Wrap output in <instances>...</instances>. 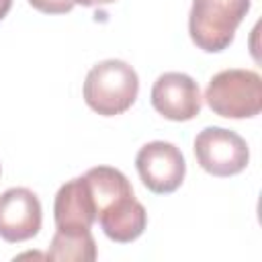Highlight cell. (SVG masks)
<instances>
[{"label": "cell", "instance_id": "3957f363", "mask_svg": "<svg viewBox=\"0 0 262 262\" xmlns=\"http://www.w3.org/2000/svg\"><path fill=\"white\" fill-rule=\"evenodd\" d=\"M205 100L215 115L225 119L256 117L262 111V78L252 70H221L209 80Z\"/></svg>", "mask_w": 262, "mask_h": 262}, {"label": "cell", "instance_id": "30bf717a", "mask_svg": "<svg viewBox=\"0 0 262 262\" xmlns=\"http://www.w3.org/2000/svg\"><path fill=\"white\" fill-rule=\"evenodd\" d=\"M45 258L59 262H92L96 258V242L90 229L76 233L55 229Z\"/></svg>", "mask_w": 262, "mask_h": 262}, {"label": "cell", "instance_id": "9c48e42d", "mask_svg": "<svg viewBox=\"0 0 262 262\" xmlns=\"http://www.w3.org/2000/svg\"><path fill=\"white\" fill-rule=\"evenodd\" d=\"M98 223L108 239L117 244H129L143 233L147 225V213L135 194H127L104 209L98 215Z\"/></svg>", "mask_w": 262, "mask_h": 262}, {"label": "cell", "instance_id": "52a82bcc", "mask_svg": "<svg viewBox=\"0 0 262 262\" xmlns=\"http://www.w3.org/2000/svg\"><path fill=\"white\" fill-rule=\"evenodd\" d=\"M199 84L184 72H166L151 86V106L168 121H190L201 113Z\"/></svg>", "mask_w": 262, "mask_h": 262}, {"label": "cell", "instance_id": "5bb4252c", "mask_svg": "<svg viewBox=\"0 0 262 262\" xmlns=\"http://www.w3.org/2000/svg\"><path fill=\"white\" fill-rule=\"evenodd\" d=\"M0 174H2V168H0Z\"/></svg>", "mask_w": 262, "mask_h": 262}, {"label": "cell", "instance_id": "5b68a950", "mask_svg": "<svg viewBox=\"0 0 262 262\" xmlns=\"http://www.w3.org/2000/svg\"><path fill=\"white\" fill-rule=\"evenodd\" d=\"M135 168L143 186L156 194L174 192L186 174L182 151L170 141H149L135 156Z\"/></svg>", "mask_w": 262, "mask_h": 262}, {"label": "cell", "instance_id": "6da1fadb", "mask_svg": "<svg viewBox=\"0 0 262 262\" xmlns=\"http://www.w3.org/2000/svg\"><path fill=\"white\" fill-rule=\"evenodd\" d=\"M137 92V72L123 59H104L92 66L84 80V100L102 117H115L129 111Z\"/></svg>", "mask_w": 262, "mask_h": 262}, {"label": "cell", "instance_id": "277c9868", "mask_svg": "<svg viewBox=\"0 0 262 262\" xmlns=\"http://www.w3.org/2000/svg\"><path fill=\"white\" fill-rule=\"evenodd\" d=\"M194 156L199 166L219 178L239 174L250 160L248 143L235 131L223 127H205L194 137Z\"/></svg>", "mask_w": 262, "mask_h": 262}, {"label": "cell", "instance_id": "7c38bea8", "mask_svg": "<svg viewBox=\"0 0 262 262\" xmlns=\"http://www.w3.org/2000/svg\"><path fill=\"white\" fill-rule=\"evenodd\" d=\"M76 4H82V6H104V4H111V2H117V0H74Z\"/></svg>", "mask_w": 262, "mask_h": 262}, {"label": "cell", "instance_id": "8992f818", "mask_svg": "<svg viewBox=\"0 0 262 262\" xmlns=\"http://www.w3.org/2000/svg\"><path fill=\"white\" fill-rule=\"evenodd\" d=\"M43 209L39 196L25 188L14 186L0 194V237L10 244L27 242L41 229Z\"/></svg>", "mask_w": 262, "mask_h": 262}, {"label": "cell", "instance_id": "4fadbf2b", "mask_svg": "<svg viewBox=\"0 0 262 262\" xmlns=\"http://www.w3.org/2000/svg\"><path fill=\"white\" fill-rule=\"evenodd\" d=\"M10 6H12V0H0V20H2V18L8 14Z\"/></svg>", "mask_w": 262, "mask_h": 262}, {"label": "cell", "instance_id": "7a4b0ae2", "mask_svg": "<svg viewBox=\"0 0 262 262\" xmlns=\"http://www.w3.org/2000/svg\"><path fill=\"white\" fill-rule=\"evenodd\" d=\"M250 4V0H192L188 14L192 43L207 53L227 49L235 37V29L248 14Z\"/></svg>", "mask_w": 262, "mask_h": 262}, {"label": "cell", "instance_id": "8fae6325", "mask_svg": "<svg viewBox=\"0 0 262 262\" xmlns=\"http://www.w3.org/2000/svg\"><path fill=\"white\" fill-rule=\"evenodd\" d=\"M29 4L45 14H66L76 6L74 0H29Z\"/></svg>", "mask_w": 262, "mask_h": 262}, {"label": "cell", "instance_id": "ba28073f", "mask_svg": "<svg viewBox=\"0 0 262 262\" xmlns=\"http://www.w3.org/2000/svg\"><path fill=\"white\" fill-rule=\"evenodd\" d=\"M55 229L59 231H88L96 221L92 192L84 176L72 178L59 186L53 201Z\"/></svg>", "mask_w": 262, "mask_h": 262}]
</instances>
